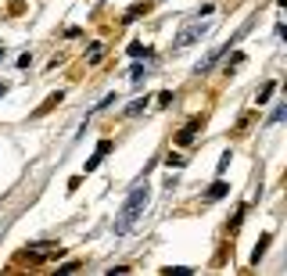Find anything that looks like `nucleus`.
I'll return each mask as SVG.
<instances>
[{
  "label": "nucleus",
  "mask_w": 287,
  "mask_h": 276,
  "mask_svg": "<svg viewBox=\"0 0 287 276\" xmlns=\"http://www.w3.org/2000/svg\"><path fill=\"white\" fill-rule=\"evenodd\" d=\"M147 201H151V187L147 183H140V187H133L129 190V197H126V205H122V212L115 216V237H126L133 226H137V219L144 216V208H147Z\"/></svg>",
  "instance_id": "obj_1"
},
{
  "label": "nucleus",
  "mask_w": 287,
  "mask_h": 276,
  "mask_svg": "<svg viewBox=\"0 0 287 276\" xmlns=\"http://www.w3.org/2000/svg\"><path fill=\"white\" fill-rule=\"evenodd\" d=\"M208 29H212V14H205V18H194V22H187V25H183V29L176 33L172 47H176V51L190 47V43H198L201 36H208Z\"/></svg>",
  "instance_id": "obj_2"
},
{
  "label": "nucleus",
  "mask_w": 287,
  "mask_h": 276,
  "mask_svg": "<svg viewBox=\"0 0 287 276\" xmlns=\"http://www.w3.org/2000/svg\"><path fill=\"white\" fill-rule=\"evenodd\" d=\"M108 151H112V140H101V144H97V151H94V158L86 162V172H94V168L104 162V155H108Z\"/></svg>",
  "instance_id": "obj_3"
},
{
  "label": "nucleus",
  "mask_w": 287,
  "mask_h": 276,
  "mask_svg": "<svg viewBox=\"0 0 287 276\" xmlns=\"http://www.w3.org/2000/svg\"><path fill=\"white\" fill-rule=\"evenodd\" d=\"M198 129H201V122H187V129L176 133V144H190L194 136H198Z\"/></svg>",
  "instance_id": "obj_4"
},
{
  "label": "nucleus",
  "mask_w": 287,
  "mask_h": 276,
  "mask_svg": "<svg viewBox=\"0 0 287 276\" xmlns=\"http://www.w3.org/2000/svg\"><path fill=\"white\" fill-rule=\"evenodd\" d=\"M226 190H230V183H223V179H216V187H212V190H208L205 197H208V201H219V197H223Z\"/></svg>",
  "instance_id": "obj_5"
},
{
  "label": "nucleus",
  "mask_w": 287,
  "mask_h": 276,
  "mask_svg": "<svg viewBox=\"0 0 287 276\" xmlns=\"http://www.w3.org/2000/svg\"><path fill=\"white\" fill-rule=\"evenodd\" d=\"M273 90H277V79H269V83H262V90H259V97H255V101H259V104H266L269 97H273Z\"/></svg>",
  "instance_id": "obj_6"
},
{
  "label": "nucleus",
  "mask_w": 287,
  "mask_h": 276,
  "mask_svg": "<svg viewBox=\"0 0 287 276\" xmlns=\"http://www.w3.org/2000/svg\"><path fill=\"white\" fill-rule=\"evenodd\" d=\"M284 118H287V104H277V111L269 115V126H280Z\"/></svg>",
  "instance_id": "obj_7"
},
{
  "label": "nucleus",
  "mask_w": 287,
  "mask_h": 276,
  "mask_svg": "<svg viewBox=\"0 0 287 276\" xmlns=\"http://www.w3.org/2000/svg\"><path fill=\"white\" fill-rule=\"evenodd\" d=\"M140 14H147V4H137V7H129V11H126V22H137Z\"/></svg>",
  "instance_id": "obj_8"
},
{
  "label": "nucleus",
  "mask_w": 287,
  "mask_h": 276,
  "mask_svg": "<svg viewBox=\"0 0 287 276\" xmlns=\"http://www.w3.org/2000/svg\"><path fill=\"white\" fill-rule=\"evenodd\" d=\"M101 54H104V47H101V43H94V47H90V54H86V61H90V65H97Z\"/></svg>",
  "instance_id": "obj_9"
},
{
  "label": "nucleus",
  "mask_w": 287,
  "mask_h": 276,
  "mask_svg": "<svg viewBox=\"0 0 287 276\" xmlns=\"http://www.w3.org/2000/svg\"><path fill=\"white\" fill-rule=\"evenodd\" d=\"M144 108H147V97H140V101H133L129 108H126V115H140Z\"/></svg>",
  "instance_id": "obj_10"
},
{
  "label": "nucleus",
  "mask_w": 287,
  "mask_h": 276,
  "mask_svg": "<svg viewBox=\"0 0 287 276\" xmlns=\"http://www.w3.org/2000/svg\"><path fill=\"white\" fill-rule=\"evenodd\" d=\"M144 75H147V68H144V65H133V72H129V79H133V83H140Z\"/></svg>",
  "instance_id": "obj_11"
},
{
  "label": "nucleus",
  "mask_w": 287,
  "mask_h": 276,
  "mask_svg": "<svg viewBox=\"0 0 287 276\" xmlns=\"http://www.w3.org/2000/svg\"><path fill=\"white\" fill-rule=\"evenodd\" d=\"M266 248H269V237H262V240H259V248H255V255H251V258H255V262H259V258L266 255Z\"/></svg>",
  "instance_id": "obj_12"
},
{
  "label": "nucleus",
  "mask_w": 287,
  "mask_h": 276,
  "mask_svg": "<svg viewBox=\"0 0 287 276\" xmlns=\"http://www.w3.org/2000/svg\"><path fill=\"white\" fill-rule=\"evenodd\" d=\"M194 269H187V266H176V269H165V276H190Z\"/></svg>",
  "instance_id": "obj_13"
},
{
  "label": "nucleus",
  "mask_w": 287,
  "mask_h": 276,
  "mask_svg": "<svg viewBox=\"0 0 287 276\" xmlns=\"http://www.w3.org/2000/svg\"><path fill=\"white\" fill-rule=\"evenodd\" d=\"M75 269H79V266H75V262H65V266L57 269V273H61V276H68V273H75Z\"/></svg>",
  "instance_id": "obj_14"
},
{
  "label": "nucleus",
  "mask_w": 287,
  "mask_h": 276,
  "mask_svg": "<svg viewBox=\"0 0 287 276\" xmlns=\"http://www.w3.org/2000/svg\"><path fill=\"white\" fill-rule=\"evenodd\" d=\"M4 94H7V83H0V97H4Z\"/></svg>",
  "instance_id": "obj_15"
},
{
  "label": "nucleus",
  "mask_w": 287,
  "mask_h": 276,
  "mask_svg": "<svg viewBox=\"0 0 287 276\" xmlns=\"http://www.w3.org/2000/svg\"><path fill=\"white\" fill-rule=\"evenodd\" d=\"M0 57H4V47H0Z\"/></svg>",
  "instance_id": "obj_16"
}]
</instances>
